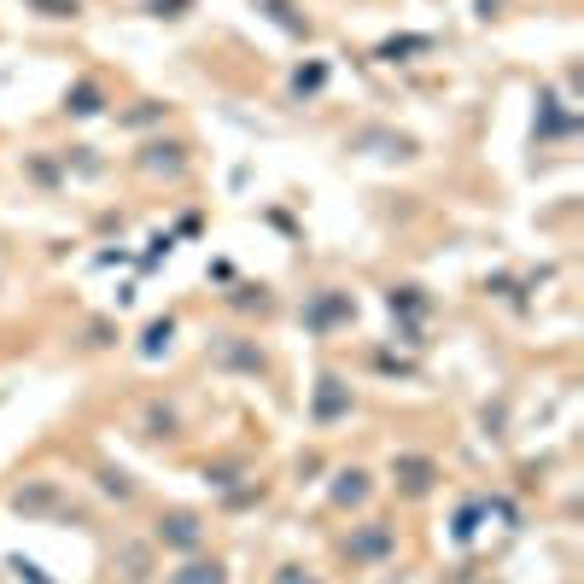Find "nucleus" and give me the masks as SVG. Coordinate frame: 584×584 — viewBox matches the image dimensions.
Instances as JSON below:
<instances>
[{"label": "nucleus", "mask_w": 584, "mask_h": 584, "mask_svg": "<svg viewBox=\"0 0 584 584\" xmlns=\"http://www.w3.org/2000/svg\"><path fill=\"white\" fill-rule=\"evenodd\" d=\"M205 537H211V526H205V514H199V509H164L159 521H152V550L199 555V550H205Z\"/></svg>", "instance_id": "1"}, {"label": "nucleus", "mask_w": 584, "mask_h": 584, "mask_svg": "<svg viewBox=\"0 0 584 584\" xmlns=\"http://www.w3.org/2000/svg\"><path fill=\"white\" fill-rule=\"evenodd\" d=\"M134 170H141L147 182H182V175L193 170V147L182 141V134H170V141H147L141 152H134Z\"/></svg>", "instance_id": "2"}, {"label": "nucleus", "mask_w": 584, "mask_h": 584, "mask_svg": "<svg viewBox=\"0 0 584 584\" xmlns=\"http://www.w3.org/2000/svg\"><path fill=\"white\" fill-rule=\"evenodd\" d=\"M340 550H345L351 567H380L386 555H397V526H386V521H363V526L345 532Z\"/></svg>", "instance_id": "3"}, {"label": "nucleus", "mask_w": 584, "mask_h": 584, "mask_svg": "<svg viewBox=\"0 0 584 584\" xmlns=\"http://www.w3.org/2000/svg\"><path fill=\"white\" fill-rule=\"evenodd\" d=\"M439 480H444V467H439L433 456H421V451H397V456H392V485H397V497L421 503V497H433V491H439Z\"/></svg>", "instance_id": "4"}, {"label": "nucleus", "mask_w": 584, "mask_h": 584, "mask_svg": "<svg viewBox=\"0 0 584 584\" xmlns=\"http://www.w3.org/2000/svg\"><path fill=\"white\" fill-rule=\"evenodd\" d=\"M211 363L222 374H269V351L258 340H245V333H217V345H211Z\"/></svg>", "instance_id": "5"}, {"label": "nucleus", "mask_w": 584, "mask_h": 584, "mask_svg": "<svg viewBox=\"0 0 584 584\" xmlns=\"http://www.w3.org/2000/svg\"><path fill=\"white\" fill-rule=\"evenodd\" d=\"M345 322H356V299H351V292L322 286V292H310V299H304V328L310 333H333Z\"/></svg>", "instance_id": "6"}, {"label": "nucleus", "mask_w": 584, "mask_h": 584, "mask_svg": "<svg viewBox=\"0 0 584 584\" xmlns=\"http://www.w3.org/2000/svg\"><path fill=\"white\" fill-rule=\"evenodd\" d=\"M351 415V386L340 374H322L316 380V397H310V421L316 426H333V421H345Z\"/></svg>", "instance_id": "7"}, {"label": "nucleus", "mask_w": 584, "mask_h": 584, "mask_svg": "<svg viewBox=\"0 0 584 584\" xmlns=\"http://www.w3.org/2000/svg\"><path fill=\"white\" fill-rule=\"evenodd\" d=\"M369 497H374V474H369V467H333V485H328L333 509H369Z\"/></svg>", "instance_id": "8"}, {"label": "nucleus", "mask_w": 584, "mask_h": 584, "mask_svg": "<svg viewBox=\"0 0 584 584\" xmlns=\"http://www.w3.org/2000/svg\"><path fill=\"white\" fill-rule=\"evenodd\" d=\"M105 105H111V94L94 77H77L71 88H64V100H59L64 118H105Z\"/></svg>", "instance_id": "9"}, {"label": "nucleus", "mask_w": 584, "mask_h": 584, "mask_svg": "<svg viewBox=\"0 0 584 584\" xmlns=\"http://www.w3.org/2000/svg\"><path fill=\"white\" fill-rule=\"evenodd\" d=\"M111 567L123 573V584H152V573H159V550H152V537H134V544L118 550Z\"/></svg>", "instance_id": "10"}, {"label": "nucleus", "mask_w": 584, "mask_h": 584, "mask_svg": "<svg viewBox=\"0 0 584 584\" xmlns=\"http://www.w3.org/2000/svg\"><path fill=\"white\" fill-rule=\"evenodd\" d=\"M164 584H229V561H217V555H182V567L164 573Z\"/></svg>", "instance_id": "11"}, {"label": "nucleus", "mask_w": 584, "mask_h": 584, "mask_svg": "<svg viewBox=\"0 0 584 584\" xmlns=\"http://www.w3.org/2000/svg\"><path fill=\"white\" fill-rule=\"evenodd\" d=\"M59 503H64V485L59 480H24V485L12 491V509L18 514H53Z\"/></svg>", "instance_id": "12"}, {"label": "nucleus", "mask_w": 584, "mask_h": 584, "mask_svg": "<svg viewBox=\"0 0 584 584\" xmlns=\"http://www.w3.org/2000/svg\"><path fill=\"white\" fill-rule=\"evenodd\" d=\"M141 439H182V415H175V403H147Z\"/></svg>", "instance_id": "13"}, {"label": "nucleus", "mask_w": 584, "mask_h": 584, "mask_svg": "<svg viewBox=\"0 0 584 584\" xmlns=\"http://www.w3.org/2000/svg\"><path fill=\"white\" fill-rule=\"evenodd\" d=\"M252 7L269 18V24H281L286 36H304V41H310V18H299V7H292V0H252Z\"/></svg>", "instance_id": "14"}, {"label": "nucleus", "mask_w": 584, "mask_h": 584, "mask_svg": "<svg viewBox=\"0 0 584 584\" xmlns=\"http://www.w3.org/2000/svg\"><path fill=\"white\" fill-rule=\"evenodd\" d=\"M410 53H433V36H392V41H380V59H386V64L410 59Z\"/></svg>", "instance_id": "15"}, {"label": "nucleus", "mask_w": 584, "mask_h": 584, "mask_svg": "<svg viewBox=\"0 0 584 584\" xmlns=\"http://www.w3.org/2000/svg\"><path fill=\"white\" fill-rule=\"evenodd\" d=\"M24 12L53 18V24H71V18H82V0H24Z\"/></svg>", "instance_id": "16"}, {"label": "nucleus", "mask_w": 584, "mask_h": 584, "mask_svg": "<svg viewBox=\"0 0 584 584\" xmlns=\"http://www.w3.org/2000/svg\"><path fill=\"white\" fill-rule=\"evenodd\" d=\"M485 509H491L485 497H467V503L456 509V526H451V532H456V544H467V537H474V532H480V521H485Z\"/></svg>", "instance_id": "17"}, {"label": "nucleus", "mask_w": 584, "mask_h": 584, "mask_svg": "<svg viewBox=\"0 0 584 584\" xmlns=\"http://www.w3.org/2000/svg\"><path fill=\"white\" fill-rule=\"evenodd\" d=\"M123 129H147V123H164V100H134V111L118 118Z\"/></svg>", "instance_id": "18"}, {"label": "nucleus", "mask_w": 584, "mask_h": 584, "mask_svg": "<svg viewBox=\"0 0 584 584\" xmlns=\"http://www.w3.org/2000/svg\"><path fill=\"white\" fill-rule=\"evenodd\" d=\"M392 316H397V310H403V316H426V310H433V304H426L421 299V286H392Z\"/></svg>", "instance_id": "19"}, {"label": "nucleus", "mask_w": 584, "mask_h": 584, "mask_svg": "<svg viewBox=\"0 0 584 584\" xmlns=\"http://www.w3.org/2000/svg\"><path fill=\"white\" fill-rule=\"evenodd\" d=\"M100 491L118 497V503H134V480L123 474V467H100Z\"/></svg>", "instance_id": "20"}, {"label": "nucleus", "mask_w": 584, "mask_h": 584, "mask_svg": "<svg viewBox=\"0 0 584 584\" xmlns=\"http://www.w3.org/2000/svg\"><path fill=\"white\" fill-rule=\"evenodd\" d=\"M322 82H328V64H304V71H292V94L310 100V94H322Z\"/></svg>", "instance_id": "21"}, {"label": "nucleus", "mask_w": 584, "mask_h": 584, "mask_svg": "<svg viewBox=\"0 0 584 584\" xmlns=\"http://www.w3.org/2000/svg\"><path fill=\"white\" fill-rule=\"evenodd\" d=\"M170 333H175V316H159V322L147 328V340H141V356H159L170 345Z\"/></svg>", "instance_id": "22"}, {"label": "nucleus", "mask_w": 584, "mask_h": 584, "mask_svg": "<svg viewBox=\"0 0 584 584\" xmlns=\"http://www.w3.org/2000/svg\"><path fill=\"white\" fill-rule=\"evenodd\" d=\"M269 584H322L316 578V567H299V561H286V567H275V578Z\"/></svg>", "instance_id": "23"}, {"label": "nucleus", "mask_w": 584, "mask_h": 584, "mask_svg": "<svg viewBox=\"0 0 584 584\" xmlns=\"http://www.w3.org/2000/svg\"><path fill=\"white\" fill-rule=\"evenodd\" d=\"M7 567H12L18 578H24V584H53V578H48V573H41V567H36V561H24V555H12V561H7Z\"/></svg>", "instance_id": "24"}, {"label": "nucleus", "mask_w": 584, "mask_h": 584, "mask_svg": "<svg viewBox=\"0 0 584 584\" xmlns=\"http://www.w3.org/2000/svg\"><path fill=\"white\" fill-rule=\"evenodd\" d=\"M188 7H193V0H147V12H152V18H182Z\"/></svg>", "instance_id": "25"}, {"label": "nucleus", "mask_w": 584, "mask_h": 584, "mask_svg": "<svg viewBox=\"0 0 584 584\" xmlns=\"http://www.w3.org/2000/svg\"><path fill=\"white\" fill-rule=\"evenodd\" d=\"M100 345H111V328H105V322L88 328V351H100Z\"/></svg>", "instance_id": "26"}]
</instances>
